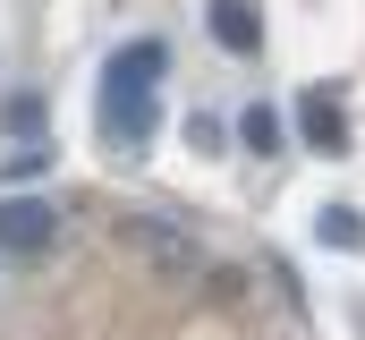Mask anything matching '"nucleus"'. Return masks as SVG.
Wrapping results in <instances>:
<instances>
[{
	"label": "nucleus",
	"instance_id": "1",
	"mask_svg": "<svg viewBox=\"0 0 365 340\" xmlns=\"http://www.w3.org/2000/svg\"><path fill=\"white\" fill-rule=\"evenodd\" d=\"M162 77H170V43H162V34H145V43H128V51L102 60V94H136V102H153Z\"/></svg>",
	"mask_w": 365,
	"mask_h": 340
},
{
	"label": "nucleus",
	"instance_id": "2",
	"mask_svg": "<svg viewBox=\"0 0 365 340\" xmlns=\"http://www.w3.org/2000/svg\"><path fill=\"white\" fill-rule=\"evenodd\" d=\"M51 239H60V213L43 204V196H0V247L9 255H51Z\"/></svg>",
	"mask_w": 365,
	"mask_h": 340
},
{
	"label": "nucleus",
	"instance_id": "3",
	"mask_svg": "<svg viewBox=\"0 0 365 340\" xmlns=\"http://www.w3.org/2000/svg\"><path fill=\"white\" fill-rule=\"evenodd\" d=\"M204 34H212L230 60H255V51H264V17H255V0H204Z\"/></svg>",
	"mask_w": 365,
	"mask_h": 340
},
{
	"label": "nucleus",
	"instance_id": "4",
	"mask_svg": "<svg viewBox=\"0 0 365 340\" xmlns=\"http://www.w3.org/2000/svg\"><path fill=\"white\" fill-rule=\"evenodd\" d=\"M128 239L153 255L162 272H187V264H195V247H187V230H179V221H128Z\"/></svg>",
	"mask_w": 365,
	"mask_h": 340
},
{
	"label": "nucleus",
	"instance_id": "5",
	"mask_svg": "<svg viewBox=\"0 0 365 340\" xmlns=\"http://www.w3.org/2000/svg\"><path fill=\"white\" fill-rule=\"evenodd\" d=\"M314 239L340 247V255H357L365 247V213H357V204H323V213H314Z\"/></svg>",
	"mask_w": 365,
	"mask_h": 340
},
{
	"label": "nucleus",
	"instance_id": "6",
	"mask_svg": "<svg viewBox=\"0 0 365 340\" xmlns=\"http://www.w3.org/2000/svg\"><path fill=\"white\" fill-rule=\"evenodd\" d=\"M297 119H306V145H323V154H340V145H349V128H340L331 94H306V102H297Z\"/></svg>",
	"mask_w": 365,
	"mask_h": 340
},
{
	"label": "nucleus",
	"instance_id": "7",
	"mask_svg": "<svg viewBox=\"0 0 365 340\" xmlns=\"http://www.w3.org/2000/svg\"><path fill=\"white\" fill-rule=\"evenodd\" d=\"M238 136H247V154H280V111L272 102H247L238 111Z\"/></svg>",
	"mask_w": 365,
	"mask_h": 340
},
{
	"label": "nucleus",
	"instance_id": "8",
	"mask_svg": "<svg viewBox=\"0 0 365 340\" xmlns=\"http://www.w3.org/2000/svg\"><path fill=\"white\" fill-rule=\"evenodd\" d=\"M0 119H9V136H26V145H43V94H17V102H9Z\"/></svg>",
	"mask_w": 365,
	"mask_h": 340
},
{
	"label": "nucleus",
	"instance_id": "9",
	"mask_svg": "<svg viewBox=\"0 0 365 340\" xmlns=\"http://www.w3.org/2000/svg\"><path fill=\"white\" fill-rule=\"evenodd\" d=\"M34 170H43V145H26V154H9V170H0V179H9V187H26Z\"/></svg>",
	"mask_w": 365,
	"mask_h": 340
}]
</instances>
